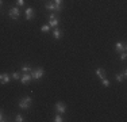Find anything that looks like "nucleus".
<instances>
[{"mask_svg": "<svg viewBox=\"0 0 127 122\" xmlns=\"http://www.w3.org/2000/svg\"><path fill=\"white\" fill-rule=\"evenodd\" d=\"M115 50H116L118 53L126 52V50H127V45L125 44V42H119V41H118L116 44H115Z\"/></svg>", "mask_w": 127, "mask_h": 122, "instance_id": "7", "label": "nucleus"}, {"mask_svg": "<svg viewBox=\"0 0 127 122\" xmlns=\"http://www.w3.org/2000/svg\"><path fill=\"white\" fill-rule=\"evenodd\" d=\"M31 103H32V98H30V96H25V98H22V99L19 100L18 106H19V109H22V110H27V109H30Z\"/></svg>", "mask_w": 127, "mask_h": 122, "instance_id": "1", "label": "nucleus"}, {"mask_svg": "<svg viewBox=\"0 0 127 122\" xmlns=\"http://www.w3.org/2000/svg\"><path fill=\"white\" fill-rule=\"evenodd\" d=\"M50 29H51V27L49 26V24H43V26H41V31L42 33H49Z\"/></svg>", "mask_w": 127, "mask_h": 122, "instance_id": "17", "label": "nucleus"}, {"mask_svg": "<svg viewBox=\"0 0 127 122\" xmlns=\"http://www.w3.org/2000/svg\"><path fill=\"white\" fill-rule=\"evenodd\" d=\"M10 16H11V19H14V20H18L19 19V16H20V11H19V7H12L10 10Z\"/></svg>", "mask_w": 127, "mask_h": 122, "instance_id": "5", "label": "nucleus"}, {"mask_svg": "<svg viewBox=\"0 0 127 122\" xmlns=\"http://www.w3.org/2000/svg\"><path fill=\"white\" fill-rule=\"evenodd\" d=\"M31 80H32L31 73H22V75H20V79H19V81L22 84H25V85L30 84V81H31Z\"/></svg>", "mask_w": 127, "mask_h": 122, "instance_id": "4", "label": "nucleus"}, {"mask_svg": "<svg viewBox=\"0 0 127 122\" xmlns=\"http://www.w3.org/2000/svg\"><path fill=\"white\" fill-rule=\"evenodd\" d=\"M126 59H127V53H126V52H122V53H120V60L125 61Z\"/></svg>", "mask_w": 127, "mask_h": 122, "instance_id": "22", "label": "nucleus"}, {"mask_svg": "<svg viewBox=\"0 0 127 122\" xmlns=\"http://www.w3.org/2000/svg\"><path fill=\"white\" fill-rule=\"evenodd\" d=\"M101 84L104 85V87H110V85H111V81L108 80L107 77H104V79H101Z\"/></svg>", "mask_w": 127, "mask_h": 122, "instance_id": "19", "label": "nucleus"}, {"mask_svg": "<svg viewBox=\"0 0 127 122\" xmlns=\"http://www.w3.org/2000/svg\"><path fill=\"white\" fill-rule=\"evenodd\" d=\"M3 121H5V118H4V115H3L1 110H0V122H3Z\"/></svg>", "mask_w": 127, "mask_h": 122, "instance_id": "23", "label": "nucleus"}, {"mask_svg": "<svg viewBox=\"0 0 127 122\" xmlns=\"http://www.w3.org/2000/svg\"><path fill=\"white\" fill-rule=\"evenodd\" d=\"M25 15H26V19H27V20H31L32 18L35 16V11H34V8H31V7L26 8V11H25Z\"/></svg>", "mask_w": 127, "mask_h": 122, "instance_id": "8", "label": "nucleus"}, {"mask_svg": "<svg viewBox=\"0 0 127 122\" xmlns=\"http://www.w3.org/2000/svg\"><path fill=\"white\" fill-rule=\"evenodd\" d=\"M54 109H56V111L60 113V114H65L66 113V105L64 102H57L56 105H54Z\"/></svg>", "mask_w": 127, "mask_h": 122, "instance_id": "6", "label": "nucleus"}, {"mask_svg": "<svg viewBox=\"0 0 127 122\" xmlns=\"http://www.w3.org/2000/svg\"><path fill=\"white\" fill-rule=\"evenodd\" d=\"M31 76H32V80H41L45 76V69L41 68V66H38V68H35L31 71Z\"/></svg>", "mask_w": 127, "mask_h": 122, "instance_id": "2", "label": "nucleus"}, {"mask_svg": "<svg viewBox=\"0 0 127 122\" xmlns=\"http://www.w3.org/2000/svg\"><path fill=\"white\" fill-rule=\"evenodd\" d=\"M53 37H54L56 39H60V38H61V30L57 29V27H54V30H53Z\"/></svg>", "mask_w": 127, "mask_h": 122, "instance_id": "13", "label": "nucleus"}, {"mask_svg": "<svg viewBox=\"0 0 127 122\" xmlns=\"http://www.w3.org/2000/svg\"><path fill=\"white\" fill-rule=\"evenodd\" d=\"M45 8L49 10V11H56V5H54L53 1H47L46 4H45Z\"/></svg>", "mask_w": 127, "mask_h": 122, "instance_id": "12", "label": "nucleus"}, {"mask_svg": "<svg viewBox=\"0 0 127 122\" xmlns=\"http://www.w3.org/2000/svg\"><path fill=\"white\" fill-rule=\"evenodd\" d=\"M125 76H123V73H116V75H115V80L118 81V83H120V81H123L125 80Z\"/></svg>", "mask_w": 127, "mask_h": 122, "instance_id": "15", "label": "nucleus"}, {"mask_svg": "<svg viewBox=\"0 0 127 122\" xmlns=\"http://www.w3.org/2000/svg\"><path fill=\"white\" fill-rule=\"evenodd\" d=\"M53 3H54V5H56V11L57 12L62 11V8H64V0H53Z\"/></svg>", "mask_w": 127, "mask_h": 122, "instance_id": "11", "label": "nucleus"}, {"mask_svg": "<svg viewBox=\"0 0 127 122\" xmlns=\"http://www.w3.org/2000/svg\"><path fill=\"white\" fill-rule=\"evenodd\" d=\"M20 75H22L20 72H14L12 75H11V79H14V80H19V79H20Z\"/></svg>", "mask_w": 127, "mask_h": 122, "instance_id": "18", "label": "nucleus"}, {"mask_svg": "<svg viewBox=\"0 0 127 122\" xmlns=\"http://www.w3.org/2000/svg\"><path fill=\"white\" fill-rule=\"evenodd\" d=\"M1 5H3V0H0V8H1Z\"/></svg>", "mask_w": 127, "mask_h": 122, "instance_id": "24", "label": "nucleus"}, {"mask_svg": "<svg viewBox=\"0 0 127 122\" xmlns=\"http://www.w3.org/2000/svg\"><path fill=\"white\" fill-rule=\"evenodd\" d=\"M58 23H60L58 16H56V15H54V12H51V14L49 15V26L54 29V27L58 26Z\"/></svg>", "mask_w": 127, "mask_h": 122, "instance_id": "3", "label": "nucleus"}, {"mask_svg": "<svg viewBox=\"0 0 127 122\" xmlns=\"http://www.w3.org/2000/svg\"><path fill=\"white\" fill-rule=\"evenodd\" d=\"M31 71H32V68L30 65H27V64L22 66V73H31Z\"/></svg>", "mask_w": 127, "mask_h": 122, "instance_id": "14", "label": "nucleus"}, {"mask_svg": "<svg viewBox=\"0 0 127 122\" xmlns=\"http://www.w3.org/2000/svg\"><path fill=\"white\" fill-rule=\"evenodd\" d=\"M53 121L54 122H62V114H60V113H57L56 115H54V118H53Z\"/></svg>", "mask_w": 127, "mask_h": 122, "instance_id": "16", "label": "nucleus"}, {"mask_svg": "<svg viewBox=\"0 0 127 122\" xmlns=\"http://www.w3.org/2000/svg\"><path fill=\"white\" fill-rule=\"evenodd\" d=\"M25 5V0H16V7H23Z\"/></svg>", "mask_w": 127, "mask_h": 122, "instance_id": "21", "label": "nucleus"}, {"mask_svg": "<svg viewBox=\"0 0 127 122\" xmlns=\"http://www.w3.org/2000/svg\"><path fill=\"white\" fill-rule=\"evenodd\" d=\"M15 121L16 122H25V117L22 114H16L15 115Z\"/></svg>", "mask_w": 127, "mask_h": 122, "instance_id": "20", "label": "nucleus"}, {"mask_svg": "<svg viewBox=\"0 0 127 122\" xmlns=\"http://www.w3.org/2000/svg\"><path fill=\"white\" fill-rule=\"evenodd\" d=\"M95 73H96V76H97L100 80H101V79H104L105 76H107V72H105V69H103V68H97V69L95 71Z\"/></svg>", "mask_w": 127, "mask_h": 122, "instance_id": "10", "label": "nucleus"}, {"mask_svg": "<svg viewBox=\"0 0 127 122\" xmlns=\"http://www.w3.org/2000/svg\"><path fill=\"white\" fill-rule=\"evenodd\" d=\"M11 80V75L8 73H0V83L1 84H8Z\"/></svg>", "mask_w": 127, "mask_h": 122, "instance_id": "9", "label": "nucleus"}]
</instances>
